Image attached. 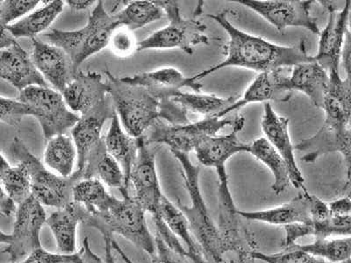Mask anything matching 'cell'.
Returning a JSON list of instances; mask_svg holds the SVG:
<instances>
[{
    "label": "cell",
    "instance_id": "45",
    "mask_svg": "<svg viewBox=\"0 0 351 263\" xmlns=\"http://www.w3.org/2000/svg\"><path fill=\"white\" fill-rule=\"evenodd\" d=\"M16 205L6 194L2 184L0 183V216L9 217L16 212Z\"/></svg>",
    "mask_w": 351,
    "mask_h": 263
},
{
    "label": "cell",
    "instance_id": "44",
    "mask_svg": "<svg viewBox=\"0 0 351 263\" xmlns=\"http://www.w3.org/2000/svg\"><path fill=\"white\" fill-rule=\"evenodd\" d=\"M328 205L332 214L338 216L351 215V201L350 194H348L347 196L341 197V199H335L334 201L328 203Z\"/></svg>",
    "mask_w": 351,
    "mask_h": 263
},
{
    "label": "cell",
    "instance_id": "1",
    "mask_svg": "<svg viewBox=\"0 0 351 263\" xmlns=\"http://www.w3.org/2000/svg\"><path fill=\"white\" fill-rule=\"evenodd\" d=\"M199 175L196 166L182 172L191 205L178 199L177 206L187 218L204 263H254L253 253L258 250L255 236L241 223L238 210H219V221L215 223L204 200Z\"/></svg>",
    "mask_w": 351,
    "mask_h": 263
},
{
    "label": "cell",
    "instance_id": "19",
    "mask_svg": "<svg viewBox=\"0 0 351 263\" xmlns=\"http://www.w3.org/2000/svg\"><path fill=\"white\" fill-rule=\"evenodd\" d=\"M287 70V68H278L259 73L247 87L243 97L238 99L230 108L219 112L216 118H223L230 112L255 103L285 102L289 100L293 93L288 90V75L285 73Z\"/></svg>",
    "mask_w": 351,
    "mask_h": 263
},
{
    "label": "cell",
    "instance_id": "41",
    "mask_svg": "<svg viewBox=\"0 0 351 263\" xmlns=\"http://www.w3.org/2000/svg\"><path fill=\"white\" fill-rule=\"evenodd\" d=\"M154 240L156 253L152 258L153 263H186V258L171 249L158 234H156Z\"/></svg>",
    "mask_w": 351,
    "mask_h": 263
},
{
    "label": "cell",
    "instance_id": "8",
    "mask_svg": "<svg viewBox=\"0 0 351 263\" xmlns=\"http://www.w3.org/2000/svg\"><path fill=\"white\" fill-rule=\"evenodd\" d=\"M245 126V117L238 115L234 117L232 130L226 136L209 138L195 149L199 164L205 167L214 168L219 179V209L234 211L237 209L232 196L230 181L226 164L232 156L238 153L246 152L247 144L241 142L238 134Z\"/></svg>",
    "mask_w": 351,
    "mask_h": 263
},
{
    "label": "cell",
    "instance_id": "32",
    "mask_svg": "<svg viewBox=\"0 0 351 263\" xmlns=\"http://www.w3.org/2000/svg\"><path fill=\"white\" fill-rule=\"evenodd\" d=\"M77 149L70 137L60 134L49 140L44 152V162L49 168L62 177L74 173Z\"/></svg>",
    "mask_w": 351,
    "mask_h": 263
},
{
    "label": "cell",
    "instance_id": "46",
    "mask_svg": "<svg viewBox=\"0 0 351 263\" xmlns=\"http://www.w3.org/2000/svg\"><path fill=\"white\" fill-rule=\"evenodd\" d=\"M350 31H348L346 34V40L341 50V60L343 62L344 72H346V77L350 78V70H351V50H350Z\"/></svg>",
    "mask_w": 351,
    "mask_h": 263
},
{
    "label": "cell",
    "instance_id": "35",
    "mask_svg": "<svg viewBox=\"0 0 351 263\" xmlns=\"http://www.w3.org/2000/svg\"><path fill=\"white\" fill-rule=\"evenodd\" d=\"M291 247L309 253L315 258L332 263L346 262L350 260L351 256L350 236L337 238V239H330V238L315 239L313 242L306 244V245L294 244Z\"/></svg>",
    "mask_w": 351,
    "mask_h": 263
},
{
    "label": "cell",
    "instance_id": "15",
    "mask_svg": "<svg viewBox=\"0 0 351 263\" xmlns=\"http://www.w3.org/2000/svg\"><path fill=\"white\" fill-rule=\"evenodd\" d=\"M321 3L328 12V18L324 29L319 32L317 55L313 58L329 73L332 71H340L341 50L350 30L351 1L348 0L341 11H337L330 2Z\"/></svg>",
    "mask_w": 351,
    "mask_h": 263
},
{
    "label": "cell",
    "instance_id": "6",
    "mask_svg": "<svg viewBox=\"0 0 351 263\" xmlns=\"http://www.w3.org/2000/svg\"><path fill=\"white\" fill-rule=\"evenodd\" d=\"M169 20L168 26L137 43L136 51L146 49H180L192 55L194 47L208 45L209 37L205 34L206 26L197 17L202 14L203 1L199 2L195 16L186 18L182 16L177 1H158Z\"/></svg>",
    "mask_w": 351,
    "mask_h": 263
},
{
    "label": "cell",
    "instance_id": "31",
    "mask_svg": "<svg viewBox=\"0 0 351 263\" xmlns=\"http://www.w3.org/2000/svg\"><path fill=\"white\" fill-rule=\"evenodd\" d=\"M238 99L237 96L221 98L214 94L178 92L171 100L180 105L189 114H202L206 118L216 117L219 112L230 108Z\"/></svg>",
    "mask_w": 351,
    "mask_h": 263
},
{
    "label": "cell",
    "instance_id": "51",
    "mask_svg": "<svg viewBox=\"0 0 351 263\" xmlns=\"http://www.w3.org/2000/svg\"><path fill=\"white\" fill-rule=\"evenodd\" d=\"M11 168V165L6 161V159L0 153V180L5 175V172Z\"/></svg>",
    "mask_w": 351,
    "mask_h": 263
},
{
    "label": "cell",
    "instance_id": "38",
    "mask_svg": "<svg viewBox=\"0 0 351 263\" xmlns=\"http://www.w3.org/2000/svg\"><path fill=\"white\" fill-rule=\"evenodd\" d=\"M34 116V111L29 105L19 100L9 99L0 97V121L12 127L20 126L25 116Z\"/></svg>",
    "mask_w": 351,
    "mask_h": 263
},
{
    "label": "cell",
    "instance_id": "47",
    "mask_svg": "<svg viewBox=\"0 0 351 263\" xmlns=\"http://www.w3.org/2000/svg\"><path fill=\"white\" fill-rule=\"evenodd\" d=\"M16 42V39L8 30V26L0 21V50L9 48Z\"/></svg>",
    "mask_w": 351,
    "mask_h": 263
},
{
    "label": "cell",
    "instance_id": "42",
    "mask_svg": "<svg viewBox=\"0 0 351 263\" xmlns=\"http://www.w3.org/2000/svg\"><path fill=\"white\" fill-rule=\"evenodd\" d=\"M74 253L71 255L52 253L40 249L31 253L21 263H72L74 260Z\"/></svg>",
    "mask_w": 351,
    "mask_h": 263
},
{
    "label": "cell",
    "instance_id": "3",
    "mask_svg": "<svg viewBox=\"0 0 351 263\" xmlns=\"http://www.w3.org/2000/svg\"><path fill=\"white\" fill-rule=\"evenodd\" d=\"M120 27L114 15L106 11L104 2L98 1L86 27L75 31L50 30L43 34V42L58 47L70 56L75 70L90 56L108 45L112 34Z\"/></svg>",
    "mask_w": 351,
    "mask_h": 263
},
{
    "label": "cell",
    "instance_id": "5",
    "mask_svg": "<svg viewBox=\"0 0 351 263\" xmlns=\"http://www.w3.org/2000/svg\"><path fill=\"white\" fill-rule=\"evenodd\" d=\"M146 212L134 197L116 200L103 214H90L84 225L97 229L103 237L117 234L140 247L150 256L155 255V240L146 222Z\"/></svg>",
    "mask_w": 351,
    "mask_h": 263
},
{
    "label": "cell",
    "instance_id": "37",
    "mask_svg": "<svg viewBox=\"0 0 351 263\" xmlns=\"http://www.w3.org/2000/svg\"><path fill=\"white\" fill-rule=\"evenodd\" d=\"M253 258L265 263H330L325 260L315 258L309 253L291 247L283 252L266 255L259 250L253 253Z\"/></svg>",
    "mask_w": 351,
    "mask_h": 263
},
{
    "label": "cell",
    "instance_id": "12",
    "mask_svg": "<svg viewBox=\"0 0 351 263\" xmlns=\"http://www.w3.org/2000/svg\"><path fill=\"white\" fill-rule=\"evenodd\" d=\"M46 219L43 205L33 195L18 205L11 241L3 251L9 256L11 263H18L43 249L40 231Z\"/></svg>",
    "mask_w": 351,
    "mask_h": 263
},
{
    "label": "cell",
    "instance_id": "52",
    "mask_svg": "<svg viewBox=\"0 0 351 263\" xmlns=\"http://www.w3.org/2000/svg\"><path fill=\"white\" fill-rule=\"evenodd\" d=\"M11 241V234H5L4 231L0 230V244H5L8 245Z\"/></svg>",
    "mask_w": 351,
    "mask_h": 263
},
{
    "label": "cell",
    "instance_id": "7",
    "mask_svg": "<svg viewBox=\"0 0 351 263\" xmlns=\"http://www.w3.org/2000/svg\"><path fill=\"white\" fill-rule=\"evenodd\" d=\"M10 149L17 164H22L27 168L30 175L32 195L43 205L60 209L73 201V187L77 181L83 180L80 171H75L69 177L53 173L47 170L19 137L14 138Z\"/></svg>",
    "mask_w": 351,
    "mask_h": 263
},
{
    "label": "cell",
    "instance_id": "36",
    "mask_svg": "<svg viewBox=\"0 0 351 263\" xmlns=\"http://www.w3.org/2000/svg\"><path fill=\"white\" fill-rule=\"evenodd\" d=\"M0 183L15 205H21L32 195L30 175L22 164H17L14 167L11 166L3 175Z\"/></svg>",
    "mask_w": 351,
    "mask_h": 263
},
{
    "label": "cell",
    "instance_id": "4",
    "mask_svg": "<svg viewBox=\"0 0 351 263\" xmlns=\"http://www.w3.org/2000/svg\"><path fill=\"white\" fill-rule=\"evenodd\" d=\"M108 94L128 136L140 138L162 118V102L142 86L123 82L110 71L105 72Z\"/></svg>",
    "mask_w": 351,
    "mask_h": 263
},
{
    "label": "cell",
    "instance_id": "11",
    "mask_svg": "<svg viewBox=\"0 0 351 263\" xmlns=\"http://www.w3.org/2000/svg\"><path fill=\"white\" fill-rule=\"evenodd\" d=\"M19 101L33 110L45 140L64 134L80 121V116L69 110L62 93L50 88L27 87L21 90Z\"/></svg>",
    "mask_w": 351,
    "mask_h": 263
},
{
    "label": "cell",
    "instance_id": "33",
    "mask_svg": "<svg viewBox=\"0 0 351 263\" xmlns=\"http://www.w3.org/2000/svg\"><path fill=\"white\" fill-rule=\"evenodd\" d=\"M73 201L81 203L90 214L108 212L116 202V197L106 192L98 179H83L73 187Z\"/></svg>",
    "mask_w": 351,
    "mask_h": 263
},
{
    "label": "cell",
    "instance_id": "21",
    "mask_svg": "<svg viewBox=\"0 0 351 263\" xmlns=\"http://www.w3.org/2000/svg\"><path fill=\"white\" fill-rule=\"evenodd\" d=\"M125 83L145 88L155 98L162 102L169 101L180 92L181 88H191L194 92H200L203 84L184 77L175 68H162L160 70L144 72L133 77L121 78Z\"/></svg>",
    "mask_w": 351,
    "mask_h": 263
},
{
    "label": "cell",
    "instance_id": "22",
    "mask_svg": "<svg viewBox=\"0 0 351 263\" xmlns=\"http://www.w3.org/2000/svg\"><path fill=\"white\" fill-rule=\"evenodd\" d=\"M90 212L81 203L71 201L46 219V225L55 238L59 253L71 255L77 251V231L86 222Z\"/></svg>",
    "mask_w": 351,
    "mask_h": 263
},
{
    "label": "cell",
    "instance_id": "39",
    "mask_svg": "<svg viewBox=\"0 0 351 263\" xmlns=\"http://www.w3.org/2000/svg\"><path fill=\"white\" fill-rule=\"evenodd\" d=\"M40 1L36 0H5L0 5V21L5 26L10 22L24 16L36 8Z\"/></svg>",
    "mask_w": 351,
    "mask_h": 263
},
{
    "label": "cell",
    "instance_id": "20",
    "mask_svg": "<svg viewBox=\"0 0 351 263\" xmlns=\"http://www.w3.org/2000/svg\"><path fill=\"white\" fill-rule=\"evenodd\" d=\"M0 79L8 81L20 92L29 86L49 88L30 55L18 42L0 50Z\"/></svg>",
    "mask_w": 351,
    "mask_h": 263
},
{
    "label": "cell",
    "instance_id": "30",
    "mask_svg": "<svg viewBox=\"0 0 351 263\" xmlns=\"http://www.w3.org/2000/svg\"><path fill=\"white\" fill-rule=\"evenodd\" d=\"M64 5V2L61 0L49 2L48 5L33 12L16 23L8 25V30L15 39L21 37L36 38L37 34L45 31L54 22L62 12Z\"/></svg>",
    "mask_w": 351,
    "mask_h": 263
},
{
    "label": "cell",
    "instance_id": "13",
    "mask_svg": "<svg viewBox=\"0 0 351 263\" xmlns=\"http://www.w3.org/2000/svg\"><path fill=\"white\" fill-rule=\"evenodd\" d=\"M265 18L283 34L288 27H300L319 36L317 21L312 17V0H237Z\"/></svg>",
    "mask_w": 351,
    "mask_h": 263
},
{
    "label": "cell",
    "instance_id": "26",
    "mask_svg": "<svg viewBox=\"0 0 351 263\" xmlns=\"http://www.w3.org/2000/svg\"><path fill=\"white\" fill-rule=\"evenodd\" d=\"M83 179H98L111 188H117L122 197L130 196L125 190L124 174L121 166L110 155L105 140H100L88 155L82 170Z\"/></svg>",
    "mask_w": 351,
    "mask_h": 263
},
{
    "label": "cell",
    "instance_id": "43",
    "mask_svg": "<svg viewBox=\"0 0 351 263\" xmlns=\"http://www.w3.org/2000/svg\"><path fill=\"white\" fill-rule=\"evenodd\" d=\"M72 263H106L99 256L90 249V241L88 238H84L83 245L78 251L74 253V260Z\"/></svg>",
    "mask_w": 351,
    "mask_h": 263
},
{
    "label": "cell",
    "instance_id": "14",
    "mask_svg": "<svg viewBox=\"0 0 351 263\" xmlns=\"http://www.w3.org/2000/svg\"><path fill=\"white\" fill-rule=\"evenodd\" d=\"M350 125L325 120L324 125L313 136L302 140L294 149L306 152L302 161L307 164H312L328 153H340L346 164L347 193L350 194Z\"/></svg>",
    "mask_w": 351,
    "mask_h": 263
},
{
    "label": "cell",
    "instance_id": "17",
    "mask_svg": "<svg viewBox=\"0 0 351 263\" xmlns=\"http://www.w3.org/2000/svg\"><path fill=\"white\" fill-rule=\"evenodd\" d=\"M31 40L33 44L31 60L44 79L49 81L56 92L62 93L78 73L70 56L58 47L36 38Z\"/></svg>",
    "mask_w": 351,
    "mask_h": 263
},
{
    "label": "cell",
    "instance_id": "24",
    "mask_svg": "<svg viewBox=\"0 0 351 263\" xmlns=\"http://www.w3.org/2000/svg\"><path fill=\"white\" fill-rule=\"evenodd\" d=\"M62 95L69 108L84 114L106 99L108 86L99 72H78Z\"/></svg>",
    "mask_w": 351,
    "mask_h": 263
},
{
    "label": "cell",
    "instance_id": "9",
    "mask_svg": "<svg viewBox=\"0 0 351 263\" xmlns=\"http://www.w3.org/2000/svg\"><path fill=\"white\" fill-rule=\"evenodd\" d=\"M137 156L130 177V184H133L136 192L134 197L144 211L152 214L156 234L165 239L171 236V231L161 216V203L165 196L162 195L156 172L155 155L149 149L143 136L137 138Z\"/></svg>",
    "mask_w": 351,
    "mask_h": 263
},
{
    "label": "cell",
    "instance_id": "2",
    "mask_svg": "<svg viewBox=\"0 0 351 263\" xmlns=\"http://www.w3.org/2000/svg\"><path fill=\"white\" fill-rule=\"evenodd\" d=\"M228 11L218 14L208 15L227 32L228 42L226 47L224 61L212 66L191 77L193 81L214 74L228 67H239L262 72L289 68L303 62L313 61V56L307 54L305 42L302 40L297 46H281L268 42L261 37L243 32L234 26L228 17Z\"/></svg>",
    "mask_w": 351,
    "mask_h": 263
},
{
    "label": "cell",
    "instance_id": "54",
    "mask_svg": "<svg viewBox=\"0 0 351 263\" xmlns=\"http://www.w3.org/2000/svg\"><path fill=\"white\" fill-rule=\"evenodd\" d=\"M1 3H2V1H0V5H1Z\"/></svg>",
    "mask_w": 351,
    "mask_h": 263
},
{
    "label": "cell",
    "instance_id": "23",
    "mask_svg": "<svg viewBox=\"0 0 351 263\" xmlns=\"http://www.w3.org/2000/svg\"><path fill=\"white\" fill-rule=\"evenodd\" d=\"M312 195L307 190L298 194L291 201L277 208L256 212L238 211L241 218L262 222V223L282 225L306 224L311 222Z\"/></svg>",
    "mask_w": 351,
    "mask_h": 263
},
{
    "label": "cell",
    "instance_id": "50",
    "mask_svg": "<svg viewBox=\"0 0 351 263\" xmlns=\"http://www.w3.org/2000/svg\"><path fill=\"white\" fill-rule=\"evenodd\" d=\"M111 245L112 249H114L116 252L118 253V255L121 256L122 261L124 263H134L132 260L128 258L127 253L124 252V250L121 249V246L119 245L117 242L114 240H112L111 238Z\"/></svg>",
    "mask_w": 351,
    "mask_h": 263
},
{
    "label": "cell",
    "instance_id": "16",
    "mask_svg": "<svg viewBox=\"0 0 351 263\" xmlns=\"http://www.w3.org/2000/svg\"><path fill=\"white\" fill-rule=\"evenodd\" d=\"M261 127L265 134V139L274 147L276 151L280 153L289 171L291 184L296 189L306 192L305 179L302 171L298 167L294 146L291 143L289 134V120L278 115L274 111L271 103L263 104V115Z\"/></svg>",
    "mask_w": 351,
    "mask_h": 263
},
{
    "label": "cell",
    "instance_id": "48",
    "mask_svg": "<svg viewBox=\"0 0 351 263\" xmlns=\"http://www.w3.org/2000/svg\"><path fill=\"white\" fill-rule=\"evenodd\" d=\"M66 3H67L72 10L81 11L89 8L95 1H89V0H86V1H84V0H68Z\"/></svg>",
    "mask_w": 351,
    "mask_h": 263
},
{
    "label": "cell",
    "instance_id": "53",
    "mask_svg": "<svg viewBox=\"0 0 351 263\" xmlns=\"http://www.w3.org/2000/svg\"><path fill=\"white\" fill-rule=\"evenodd\" d=\"M343 263H351V261H350V260H349V261H347V262H343Z\"/></svg>",
    "mask_w": 351,
    "mask_h": 263
},
{
    "label": "cell",
    "instance_id": "28",
    "mask_svg": "<svg viewBox=\"0 0 351 263\" xmlns=\"http://www.w3.org/2000/svg\"><path fill=\"white\" fill-rule=\"evenodd\" d=\"M246 152L271 171L274 178L272 190L277 195L283 193L291 184L289 171L283 158L276 151L271 143L265 137L258 138L252 143L247 144Z\"/></svg>",
    "mask_w": 351,
    "mask_h": 263
},
{
    "label": "cell",
    "instance_id": "27",
    "mask_svg": "<svg viewBox=\"0 0 351 263\" xmlns=\"http://www.w3.org/2000/svg\"><path fill=\"white\" fill-rule=\"evenodd\" d=\"M105 143L110 155L121 166L124 174L125 190L128 192L131 170L138 153V140L128 136L122 130L117 114L112 118L111 127L106 137Z\"/></svg>",
    "mask_w": 351,
    "mask_h": 263
},
{
    "label": "cell",
    "instance_id": "40",
    "mask_svg": "<svg viewBox=\"0 0 351 263\" xmlns=\"http://www.w3.org/2000/svg\"><path fill=\"white\" fill-rule=\"evenodd\" d=\"M112 53L120 58H127L137 49L136 37L126 27H118L110 39Z\"/></svg>",
    "mask_w": 351,
    "mask_h": 263
},
{
    "label": "cell",
    "instance_id": "34",
    "mask_svg": "<svg viewBox=\"0 0 351 263\" xmlns=\"http://www.w3.org/2000/svg\"><path fill=\"white\" fill-rule=\"evenodd\" d=\"M112 15L120 27H126L133 32L152 22L161 20L165 12L158 1L139 0L128 3L123 10Z\"/></svg>",
    "mask_w": 351,
    "mask_h": 263
},
{
    "label": "cell",
    "instance_id": "25",
    "mask_svg": "<svg viewBox=\"0 0 351 263\" xmlns=\"http://www.w3.org/2000/svg\"><path fill=\"white\" fill-rule=\"evenodd\" d=\"M329 84V74L317 62H303L294 66L288 75V90L299 92L310 99L316 108H322Z\"/></svg>",
    "mask_w": 351,
    "mask_h": 263
},
{
    "label": "cell",
    "instance_id": "29",
    "mask_svg": "<svg viewBox=\"0 0 351 263\" xmlns=\"http://www.w3.org/2000/svg\"><path fill=\"white\" fill-rule=\"evenodd\" d=\"M161 216L171 233L184 243L186 258L193 263H203L202 253L190 230L186 216L165 196L161 203Z\"/></svg>",
    "mask_w": 351,
    "mask_h": 263
},
{
    "label": "cell",
    "instance_id": "49",
    "mask_svg": "<svg viewBox=\"0 0 351 263\" xmlns=\"http://www.w3.org/2000/svg\"><path fill=\"white\" fill-rule=\"evenodd\" d=\"M111 238L105 236L103 237L105 242V262L106 263H116L114 255H112V247L111 245Z\"/></svg>",
    "mask_w": 351,
    "mask_h": 263
},
{
    "label": "cell",
    "instance_id": "18",
    "mask_svg": "<svg viewBox=\"0 0 351 263\" xmlns=\"http://www.w3.org/2000/svg\"><path fill=\"white\" fill-rule=\"evenodd\" d=\"M116 111L109 94L99 104L86 114H81L80 121L71 129L77 155V170H82L90 150L102 139L101 130L105 122L112 118Z\"/></svg>",
    "mask_w": 351,
    "mask_h": 263
},
{
    "label": "cell",
    "instance_id": "10",
    "mask_svg": "<svg viewBox=\"0 0 351 263\" xmlns=\"http://www.w3.org/2000/svg\"><path fill=\"white\" fill-rule=\"evenodd\" d=\"M234 118L216 117L205 118L204 120L190 122L184 125L165 124L158 120L147 130L143 136L147 145L150 143L165 144L171 150L189 153L209 138L217 136L219 131L232 127Z\"/></svg>",
    "mask_w": 351,
    "mask_h": 263
}]
</instances>
